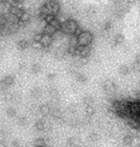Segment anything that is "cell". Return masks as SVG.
Instances as JSON below:
<instances>
[{
  "label": "cell",
  "instance_id": "6da1fadb",
  "mask_svg": "<svg viewBox=\"0 0 140 147\" xmlns=\"http://www.w3.org/2000/svg\"><path fill=\"white\" fill-rule=\"evenodd\" d=\"M61 31L64 33L65 36H78V34L83 31L81 26L79 25L78 21L75 18L69 17L67 18L64 23H61Z\"/></svg>",
  "mask_w": 140,
  "mask_h": 147
},
{
  "label": "cell",
  "instance_id": "7a4b0ae2",
  "mask_svg": "<svg viewBox=\"0 0 140 147\" xmlns=\"http://www.w3.org/2000/svg\"><path fill=\"white\" fill-rule=\"evenodd\" d=\"M77 38H78L79 46H91L94 39V36L91 32L87 30H83L77 36Z\"/></svg>",
  "mask_w": 140,
  "mask_h": 147
},
{
  "label": "cell",
  "instance_id": "3957f363",
  "mask_svg": "<svg viewBox=\"0 0 140 147\" xmlns=\"http://www.w3.org/2000/svg\"><path fill=\"white\" fill-rule=\"evenodd\" d=\"M103 89L108 96H112L116 93L117 86H116V84L112 80L108 79V80H106L103 83Z\"/></svg>",
  "mask_w": 140,
  "mask_h": 147
},
{
  "label": "cell",
  "instance_id": "277c9868",
  "mask_svg": "<svg viewBox=\"0 0 140 147\" xmlns=\"http://www.w3.org/2000/svg\"><path fill=\"white\" fill-rule=\"evenodd\" d=\"M91 55V46H79L76 50L75 57L88 58Z\"/></svg>",
  "mask_w": 140,
  "mask_h": 147
},
{
  "label": "cell",
  "instance_id": "5b68a950",
  "mask_svg": "<svg viewBox=\"0 0 140 147\" xmlns=\"http://www.w3.org/2000/svg\"><path fill=\"white\" fill-rule=\"evenodd\" d=\"M125 42V36L123 34L119 33L116 34L112 39V47H117L119 45H122Z\"/></svg>",
  "mask_w": 140,
  "mask_h": 147
},
{
  "label": "cell",
  "instance_id": "8992f818",
  "mask_svg": "<svg viewBox=\"0 0 140 147\" xmlns=\"http://www.w3.org/2000/svg\"><path fill=\"white\" fill-rule=\"evenodd\" d=\"M82 142L78 137H71L67 140V146L68 147H81Z\"/></svg>",
  "mask_w": 140,
  "mask_h": 147
},
{
  "label": "cell",
  "instance_id": "52a82bcc",
  "mask_svg": "<svg viewBox=\"0 0 140 147\" xmlns=\"http://www.w3.org/2000/svg\"><path fill=\"white\" fill-rule=\"evenodd\" d=\"M16 46L20 51H24V50L28 49L31 46V42L27 39H20L16 42Z\"/></svg>",
  "mask_w": 140,
  "mask_h": 147
},
{
  "label": "cell",
  "instance_id": "ba28073f",
  "mask_svg": "<svg viewBox=\"0 0 140 147\" xmlns=\"http://www.w3.org/2000/svg\"><path fill=\"white\" fill-rule=\"evenodd\" d=\"M1 83L4 85L6 88L12 86L14 83V76H12V75H9V76H6L4 78L1 80Z\"/></svg>",
  "mask_w": 140,
  "mask_h": 147
},
{
  "label": "cell",
  "instance_id": "9c48e42d",
  "mask_svg": "<svg viewBox=\"0 0 140 147\" xmlns=\"http://www.w3.org/2000/svg\"><path fill=\"white\" fill-rule=\"evenodd\" d=\"M35 127L38 131H40V132L44 131L47 128V123H46L45 120H43V119H38L37 121H36Z\"/></svg>",
  "mask_w": 140,
  "mask_h": 147
},
{
  "label": "cell",
  "instance_id": "30bf717a",
  "mask_svg": "<svg viewBox=\"0 0 140 147\" xmlns=\"http://www.w3.org/2000/svg\"><path fill=\"white\" fill-rule=\"evenodd\" d=\"M51 110H52V108L50 107V105H48V104L40 105V109H38L40 113L42 115V116H47V115H50V114H51Z\"/></svg>",
  "mask_w": 140,
  "mask_h": 147
},
{
  "label": "cell",
  "instance_id": "8fae6325",
  "mask_svg": "<svg viewBox=\"0 0 140 147\" xmlns=\"http://www.w3.org/2000/svg\"><path fill=\"white\" fill-rule=\"evenodd\" d=\"M133 142H135V139H133V137L132 136V135L128 134L126 135V136H124L123 140H122V142H123L124 145L126 146H132Z\"/></svg>",
  "mask_w": 140,
  "mask_h": 147
},
{
  "label": "cell",
  "instance_id": "7c38bea8",
  "mask_svg": "<svg viewBox=\"0 0 140 147\" xmlns=\"http://www.w3.org/2000/svg\"><path fill=\"white\" fill-rule=\"evenodd\" d=\"M57 32L56 29L53 27L52 25H50V24H46L45 25V27L43 28V30H42V33L43 34H50V36H53L55 33Z\"/></svg>",
  "mask_w": 140,
  "mask_h": 147
},
{
  "label": "cell",
  "instance_id": "4fadbf2b",
  "mask_svg": "<svg viewBox=\"0 0 140 147\" xmlns=\"http://www.w3.org/2000/svg\"><path fill=\"white\" fill-rule=\"evenodd\" d=\"M74 76H75L76 80L78 82H80V83H85V82L87 81V76H86L85 75H84V74H82V73L77 72Z\"/></svg>",
  "mask_w": 140,
  "mask_h": 147
},
{
  "label": "cell",
  "instance_id": "5bb4252c",
  "mask_svg": "<svg viewBox=\"0 0 140 147\" xmlns=\"http://www.w3.org/2000/svg\"><path fill=\"white\" fill-rule=\"evenodd\" d=\"M48 24L52 25L53 27H54L57 31H61V23L59 22V20L58 18H57V17H55V18L53 19L51 22L48 23Z\"/></svg>",
  "mask_w": 140,
  "mask_h": 147
},
{
  "label": "cell",
  "instance_id": "9a60e30c",
  "mask_svg": "<svg viewBox=\"0 0 140 147\" xmlns=\"http://www.w3.org/2000/svg\"><path fill=\"white\" fill-rule=\"evenodd\" d=\"M130 72V68L128 65H121L119 68V74L122 76H127L129 75Z\"/></svg>",
  "mask_w": 140,
  "mask_h": 147
},
{
  "label": "cell",
  "instance_id": "2e32d148",
  "mask_svg": "<svg viewBox=\"0 0 140 147\" xmlns=\"http://www.w3.org/2000/svg\"><path fill=\"white\" fill-rule=\"evenodd\" d=\"M41 96V90L40 88H34L31 91V96L33 98H38Z\"/></svg>",
  "mask_w": 140,
  "mask_h": 147
},
{
  "label": "cell",
  "instance_id": "e0dca14e",
  "mask_svg": "<svg viewBox=\"0 0 140 147\" xmlns=\"http://www.w3.org/2000/svg\"><path fill=\"white\" fill-rule=\"evenodd\" d=\"M83 102H84L85 106H93L94 104V99L91 98V96H85V98L83 99Z\"/></svg>",
  "mask_w": 140,
  "mask_h": 147
},
{
  "label": "cell",
  "instance_id": "ac0fdd59",
  "mask_svg": "<svg viewBox=\"0 0 140 147\" xmlns=\"http://www.w3.org/2000/svg\"><path fill=\"white\" fill-rule=\"evenodd\" d=\"M88 138H89V140H91V142H98V140H100V135L97 133V132H92V133H90L89 134V136H88Z\"/></svg>",
  "mask_w": 140,
  "mask_h": 147
},
{
  "label": "cell",
  "instance_id": "d6986e66",
  "mask_svg": "<svg viewBox=\"0 0 140 147\" xmlns=\"http://www.w3.org/2000/svg\"><path fill=\"white\" fill-rule=\"evenodd\" d=\"M31 71L33 74H38L41 71V65L40 63H35L33 64L31 67Z\"/></svg>",
  "mask_w": 140,
  "mask_h": 147
},
{
  "label": "cell",
  "instance_id": "ffe728a7",
  "mask_svg": "<svg viewBox=\"0 0 140 147\" xmlns=\"http://www.w3.org/2000/svg\"><path fill=\"white\" fill-rule=\"evenodd\" d=\"M31 47L34 50H36V51H42V50H43L40 42H36V41H32V42H31Z\"/></svg>",
  "mask_w": 140,
  "mask_h": 147
},
{
  "label": "cell",
  "instance_id": "44dd1931",
  "mask_svg": "<svg viewBox=\"0 0 140 147\" xmlns=\"http://www.w3.org/2000/svg\"><path fill=\"white\" fill-rule=\"evenodd\" d=\"M85 115L87 117H91V116H93V115H94L95 109H94L93 106H85Z\"/></svg>",
  "mask_w": 140,
  "mask_h": 147
},
{
  "label": "cell",
  "instance_id": "7402d4cb",
  "mask_svg": "<svg viewBox=\"0 0 140 147\" xmlns=\"http://www.w3.org/2000/svg\"><path fill=\"white\" fill-rule=\"evenodd\" d=\"M51 115L53 117H55V119H59L61 117V112L59 111V109H52L51 110Z\"/></svg>",
  "mask_w": 140,
  "mask_h": 147
},
{
  "label": "cell",
  "instance_id": "603a6c76",
  "mask_svg": "<svg viewBox=\"0 0 140 147\" xmlns=\"http://www.w3.org/2000/svg\"><path fill=\"white\" fill-rule=\"evenodd\" d=\"M7 115L11 117H14L16 116V110L14 107H9L7 109Z\"/></svg>",
  "mask_w": 140,
  "mask_h": 147
},
{
  "label": "cell",
  "instance_id": "cb8c5ba5",
  "mask_svg": "<svg viewBox=\"0 0 140 147\" xmlns=\"http://www.w3.org/2000/svg\"><path fill=\"white\" fill-rule=\"evenodd\" d=\"M132 68L135 72L136 73H139L140 72V62L139 61H135L132 65Z\"/></svg>",
  "mask_w": 140,
  "mask_h": 147
},
{
  "label": "cell",
  "instance_id": "d4e9b609",
  "mask_svg": "<svg viewBox=\"0 0 140 147\" xmlns=\"http://www.w3.org/2000/svg\"><path fill=\"white\" fill-rule=\"evenodd\" d=\"M17 123L20 125V126H24L27 124V119L25 117H19L17 119Z\"/></svg>",
  "mask_w": 140,
  "mask_h": 147
},
{
  "label": "cell",
  "instance_id": "484cf974",
  "mask_svg": "<svg viewBox=\"0 0 140 147\" xmlns=\"http://www.w3.org/2000/svg\"><path fill=\"white\" fill-rule=\"evenodd\" d=\"M46 145V140L40 138L36 140V146H45Z\"/></svg>",
  "mask_w": 140,
  "mask_h": 147
},
{
  "label": "cell",
  "instance_id": "4316f807",
  "mask_svg": "<svg viewBox=\"0 0 140 147\" xmlns=\"http://www.w3.org/2000/svg\"><path fill=\"white\" fill-rule=\"evenodd\" d=\"M68 111L70 112V113H72V114H74L76 112V110H77V108H76V106L75 105H73V104H71V105H69V106H68Z\"/></svg>",
  "mask_w": 140,
  "mask_h": 147
},
{
  "label": "cell",
  "instance_id": "83f0119b",
  "mask_svg": "<svg viewBox=\"0 0 140 147\" xmlns=\"http://www.w3.org/2000/svg\"><path fill=\"white\" fill-rule=\"evenodd\" d=\"M24 2H25V0H13V6H16V5L22 6V4Z\"/></svg>",
  "mask_w": 140,
  "mask_h": 147
},
{
  "label": "cell",
  "instance_id": "f1b7e54d",
  "mask_svg": "<svg viewBox=\"0 0 140 147\" xmlns=\"http://www.w3.org/2000/svg\"><path fill=\"white\" fill-rule=\"evenodd\" d=\"M47 78L49 79V80H54V79L56 78V74L54 73H50L47 75Z\"/></svg>",
  "mask_w": 140,
  "mask_h": 147
},
{
  "label": "cell",
  "instance_id": "f546056e",
  "mask_svg": "<svg viewBox=\"0 0 140 147\" xmlns=\"http://www.w3.org/2000/svg\"><path fill=\"white\" fill-rule=\"evenodd\" d=\"M13 146H14V147H19V146H20V142H19V140H14V142H13Z\"/></svg>",
  "mask_w": 140,
  "mask_h": 147
},
{
  "label": "cell",
  "instance_id": "4dcf8cb0",
  "mask_svg": "<svg viewBox=\"0 0 140 147\" xmlns=\"http://www.w3.org/2000/svg\"><path fill=\"white\" fill-rule=\"evenodd\" d=\"M10 2V0H0V4H6V3H9Z\"/></svg>",
  "mask_w": 140,
  "mask_h": 147
},
{
  "label": "cell",
  "instance_id": "1f68e13d",
  "mask_svg": "<svg viewBox=\"0 0 140 147\" xmlns=\"http://www.w3.org/2000/svg\"><path fill=\"white\" fill-rule=\"evenodd\" d=\"M135 61H139V62H140V54H138L135 57Z\"/></svg>",
  "mask_w": 140,
  "mask_h": 147
},
{
  "label": "cell",
  "instance_id": "d6a6232c",
  "mask_svg": "<svg viewBox=\"0 0 140 147\" xmlns=\"http://www.w3.org/2000/svg\"><path fill=\"white\" fill-rule=\"evenodd\" d=\"M1 32H2V28L0 27V36H1Z\"/></svg>",
  "mask_w": 140,
  "mask_h": 147
},
{
  "label": "cell",
  "instance_id": "836d02e7",
  "mask_svg": "<svg viewBox=\"0 0 140 147\" xmlns=\"http://www.w3.org/2000/svg\"><path fill=\"white\" fill-rule=\"evenodd\" d=\"M36 147H46V146H36Z\"/></svg>",
  "mask_w": 140,
  "mask_h": 147
},
{
  "label": "cell",
  "instance_id": "e575fe53",
  "mask_svg": "<svg viewBox=\"0 0 140 147\" xmlns=\"http://www.w3.org/2000/svg\"><path fill=\"white\" fill-rule=\"evenodd\" d=\"M0 60H1V55H0Z\"/></svg>",
  "mask_w": 140,
  "mask_h": 147
},
{
  "label": "cell",
  "instance_id": "d590c367",
  "mask_svg": "<svg viewBox=\"0 0 140 147\" xmlns=\"http://www.w3.org/2000/svg\"><path fill=\"white\" fill-rule=\"evenodd\" d=\"M0 147H1V146H0Z\"/></svg>",
  "mask_w": 140,
  "mask_h": 147
}]
</instances>
